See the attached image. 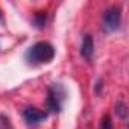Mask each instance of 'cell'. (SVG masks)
Here are the masks:
<instances>
[{"label":"cell","instance_id":"6da1fadb","mask_svg":"<svg viewBox=\"0 0 129 129\" xmlns=\"http://www.w3.org/2000/svg\"><path fill=\"white\" fill-rule=\"evenodd\" d=\"M55 58V49L50 43L47 41H40L34 44L27 52H26V59L29 64L38 66V64H49Z\"/></svg>","mask_w":129,"mask_h":129},{"label":"cell","instance_id":"7a4b0ae2","mask_svg":"<svg viewBox=\"0 0 129 129\" xmlns=\"http://www.w3.org/2000/svg\"><path fill=\"white\" fill-rule=\"evenodd\" d=\"M121 23V8L120 6H111L108 8L102 15V29L106 34H111L120 27Z\"/></svg>","mask_w":129,"mask_h":129},{"label":"cell","instance_id":"52a82bcc","mask_svg":"<svg viewBox=\"0 0 129 129\" xmlns=\"http://www.w3.org/2000/svg\"><path fill=\"white\" fill-rule=\"evenodd\" d=\"M46 18H47V14L44 11H38L34 17V23L37 27H44L46 26Z\"/></svg>","mask_w":129,"mask_h":129},{"label":"cell","instance_id":"3957f363","mask_svg":"<svg viewBox=\"0 0 129 129\" xmlns=\"http://www.w3.org/2000/svg\"><path fill=\"white\" fill-rule=\"evenodd\" d=\"M66 97V91H64L61 84H52L47 90V99L46 105L52 112H59L62 108V100Z\"/></svg>","mask_w":129,"mask_h":129},{"label":"cell","instance_id":"8992f818","mask_svg":"<svg viewBox=\"0 0 129 129\" xmlns=\"http://www.w3.org/2000/svg\"><path fill=\"white\" fill-rule=\"evenodd\" d=\"M115 112H117V115L121 120H126L127 118V106H126V103L121 102V100H118L115 103Z\"/></svg>","mask_w":129,"mask_h":129},{"label":"cell","instance_id":"30bf717a","mask_svg":"<svg viewBox=\"0 0 129 129\" xmlns=\"http://www.w3.org/2000/svg\"><path fill=\"white\" fill-rule=\"evenodd\" d=\"M100 91H102V81L99 79V81H97V84H96V93H97V94H100Z\"/></svg>","mask_w":129,"mask_h":129},{"label":"cell","instance_id":"ba28073f","mask_svg":"<svg viewBox=\"0 0 129 129\" xmlns=\"http://www.w3.org/2000/svg\"><path fill=\"white\" fill-rule=\"evenodd\" d=\"M0 129H12L11 120L3 114H0Z\"/></svg>","mask_w":129,"mask_h":129},{"label":"cell","instance_id":"9c48e42d","mask_svg":"<svg viewBox=\"0 0 129 129\" xmlns=\"http://www.w3.org/2000/svg\"><path fill=\"white\" fill-rule=\"evenodd\" d=\"M100 129H112V121H111V117L106 114L102 117V124H100Z\"/></svg>","mask_w":129,"mask_h":129},{"label":"cell","instance_id":"5b68a950","mask_svg":"<svg viewBox=\"0 0 129 129\" xmlns=\"http://www.w3.org/2000/svg\"><path fill=\"white\" fill-rule=\"evenodd\" d=\"M81 55L85 59H91L94 55V40L91 35H85L82 40V46H81Z\"/></svg>","mask_w":129,"mask_h":129},{"label":"cell","instance_id":"277c9868","mask_svg":"<svg viewBox=\"0 0 129 129\" xmlns=\"http://www.w3.org/2000/svg\"><path fill=\"white\" fill-rule=\"evenodd\" d=\"M23 117H24V120H26L27 124L35 126V124H40L41 121H44L47 118V114L44 111L35 108V106H29V108H26L23 111Z\"/></svg>","mask_w":129,"mask_h":129},{"label":"cell","instance_id":"8fae6325","mask_svg":"<svg viewBox=\"0 0 129 129\" xmlns=\"http://www.w3.org/2000/svg\"><path fill=\"white\" fill-rule=\"evenodd\" d=\"M0 18H2V12H0Z\"/></svg>","mask_w":129,"mask_h":129}]
</instances>
